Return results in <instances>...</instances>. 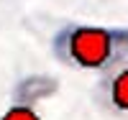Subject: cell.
Here are the masks:
<instances>
[{
	"instance_id": "2",
	"label": "cell",
	"mask_w": 128,
	"mask_h": 120,
	"mask_svg": "<svg viewBox=\"0 0 128 120\" xmlns=\"http://www.w3.org/2000/svg\"><path fill=\"white\" fill-rule=\"evenodd\" d=\"M59 82L51 74H26L10 90L0 120H44L41 105L56 95Z\"/></svg>"
},
{
	"instance_id": "1",
	"label": "cell",
	"mask_w": 128,
	"mask_h": 120,
	"mask_svg": "<svg viewBox=\"0 0 128 120\" xmlns=\"http://www.w3.org/2000/svg\"><path fill=\"white\" fill-rule=\"evenodd\" d=\"M49 46L62 67L100 77L128 59V26L62 23Z\"/></svg>"
},
{
	"instance_id": "3",
	"label": "cell",
	"mask_w": 128,
	"mask_h": 120,
	"mask_svg": "<svg viewBox=\"0 0 128 120\" xmlns=\"http://www.w3.org/2000/svg\"><path fill=\"white\" fill-rule=\"evenodd\" d=\"M95 105L115 118H128V59L100 74L92 90Z\"/></svg>"
}]
</instances>
